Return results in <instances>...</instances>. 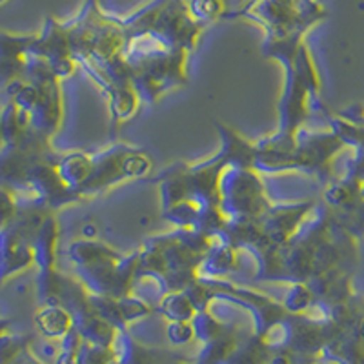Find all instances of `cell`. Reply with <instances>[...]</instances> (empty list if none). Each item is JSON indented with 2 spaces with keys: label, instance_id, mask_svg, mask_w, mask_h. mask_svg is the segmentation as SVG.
I'll return each mask as SVG.
<instances>
[{
  "label": "cell",
  "instance_id": "obj_1",
  "mask_svg": "<svg viewBox=\"0 0 364 364\" xmlns=\"http://www.w3.org/2000/svg\"><path fill=\"white\" fill-rule=\"evenodd\" d=\"M235 17L261 24L266 42H277L302 38L326 17V9L318 0H246Z\"/></svg>",
  "mask_w": 364,
  "mask_h": 364
},
{
  "label": "cell",
  "instance_id": "obj_2",
  "mask_svg": "<svg viewBox=\"0 0 364 364\" xmlns=\"http://www.w3.org/2000/svg\"><path fill=\"white\" fill-rule=\"evenodd\" d=\"M359 324L341 330L323 348L321 359L333 364H364V337L360 333Z\"/></svg>",
  "mask_w": 364,
  "mask_h": 364
},
{
  "label": "cell",
  "instance_id": "obj_3",
  "mask_svg": "<svg viewBox=\"0 0 364 364\" xmlns=\"http://www.w3.org/2000/svg\"><path fill=\"white\" fill-rule=\"evenodd\" d=\"M38 328L50 339H64L75 328L73 317L60 308H48L38 315Z\"/></svg>",
  "mask_w": 364,
  "mask_h": 364
},
{
  "label": "cell",
  "instance_id": "obj_4",
  "mask_svg": "<svg viewBox=\"0 0 364 364\" xmlns=\"http://www.w3.org/2000/svg\"><path fill=\"white\" fill-rule=\"evenodd\" d=\"M188 9H190L191 17L195 21L206 26L208 22H213L223 17L224 0H190Z\"/></svg>",
  "mask_w": 364,
  "mask_h": 364
},
{
  "label": "cell",
  "instance_id": "obj_5",
  "mask_svg": "<svg viewBox=\"0 0 364 364\" xmlns=\"http://www.w3.org/2000/svg\"><path fill=\"white\" fill-rule=\"evenodd\" d=\"M166 333H168V339L171 344H188L191 339H195L191 321L190 323H171Z\"/></svg>",
  "mask_w": 364,
  "mask_h": 364
},
{
  "label": "cell",
  "instance_id": "obj_6",
  "mask_svg": "<svg viewBox=\"0 0 364 364\" xmlns=\"http://www.w3.org/2000/svg\"><path fill=\"white\" fill-rule=\"evenodd\" d=\"M11 364H42V363H41V360L35 359L33 355H29L28 350H26V348H24V350H22V352L18 353L17 359L13 360Z\"/></svg>",
  "mask_w": 364,
  "mask_h": 364
},
{
  "label": "cell",
  "instance_id": "obj_7",
  "mask_svg": "<svg viewBox=\"0 0 364 364\" xmlns=\"http://www.w3.org/2000/svg\"><path fill=\"white\" fill-rule=\"evenodd\" d=\"M315 357H308V355H301V353H299L297 355V363L295 364H315Z\"/></svg>",
  "mask_w": 364,
  "mask_h": 364
},
{
  "label": "cell",
  "instance_id": "obj_8",
  "mask_svg": "<svg viewBox=\"0 0 364 364\" xmlns=\"http://www.w3.org/2000/svg\"><path fill=\"white\" fill-rule=\"evenodd\" d=\"M360 197H363V200H364V178L360 181Z\"/></svg>",
  "mask_w": 364,
  "mask_h": 364
},
{
  "label": "cell",
  "instance_id": "obj_9",
  "mask_svg": "<svg viewBox=\"0 0 364 364\" xmlns=\"http://www.w3.org/2000/svg\"><path fill=\"white\" fill-rule=\"evenodd\" d=\"M2 2H6V0H0V4H2Z\"/></svg>",
  "mask_w": 364,
  "mask_h": 364
}]
</instances>
